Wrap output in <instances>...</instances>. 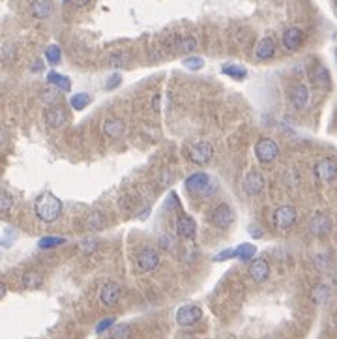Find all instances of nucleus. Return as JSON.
Returning <instances> with one entry per match:
<instances>
[{"label":"nucleus","mask_w":337,"mask_h":339,"mask_svg":"<svg viewBox=\"0 0 337 339\" xmlns=\"http://www.w3.org/2000/svg\"><path fill=\"white\" fill-rule=\"evenodd\" d=\"M62 244H66V238H62V236H43V238L38 242V246H40L41 249H52V247L62 246Z\"/></svg>","instance_id":"obj_30"},{"label":"nucleus","mask_w":337,"mask_h":339,"mask_svg":"<svg viewBox=\"0 0 337 339\" xmlns=\"http://www.w3.org/2000/svg\"><path fill=\"white\" fill-rule=\"evenodd\" d=\"M176 234L182 236V238H193L195 232H197V223L191 216H186V214H180L176 218Z\"/></svg>","instance_id":"obj_13"},{"label":"nucleus","mask_w":337,"mask_h":339,"mask_svg":"<svg viewBox=\"0 0 337 339\" xmlns=\"http://www.w3.org/2000/svg\"><path fill=\"white\" fill-rule=\"evenodd\" d=\"M175 49L178 53H193L197 49V40L191 38V36H184V38H178L175 41Z\"/></svg>","instance_id":"obj_25"},{"label":"nucleus","mask_w":337,"mask_h":339,"mask_svg":"<svg viewBox=\"0 0 337 339\" xmlns=\"http://www.w3.org/2000/svg\"><path fill=\"white\" fill-rule=\"evenodd\" d=\"M221 71L233 79H245V75H247V69L244 66H236V64H225Z\"/></svg>","instance_id":"obj_27"},{"label":"nucleus","mask_w":337,"mask_h":339,"mask_svg":"<svg viewBox=\"0 0 337 339\" xmlns=\"http://www.w3.org/2000/svg\"><path fill=\"white\" fill-rule=\"evenodd\" d=\"M186 190L191 195L197 197H210L217 191V186L206 173H195L186 180Z\"/></svg>","instance_id":"obj_2"},{"label":"nucleus","mask_w":337,"mask_h":339,"mask_svg":"<svg viewBox=\"0 0 337 339\" xmlns=\"http://www.w3.org/2000/svg\"><path fill=\"white\" fill-rule=\"evenodd\" d=\"M47 81H49L51 85H54L59 90H62V92H70V88H71L70 77L60 75V73H57V71H51V73H47Z\"/></svg>","instance_id":"obj_23"},{"label":"nucleus","mask_w":337,"mask_h":339,"mask_svg":"<svg viewBox=\"0 0 337 339\" xmlns=\"http://www.w3.org/2000/svg\"><path fill=\"white\" fill-rule=\"evenodd\" d=\"M328 298H330V287L324 285V283L317 285V287L311 291V302H313V304L322 305V304L328 302Z\"/></svg>","instance_id":"obj_24"},{"label":"nucleus","mask_w":337,"mask_h":339,"mask_svg":"<svg viewBox=\"0 0 337 339\" xmlns=\"http://www.w3.org/2000/svg\"><path fill=\"white\" fill-rule=\"evenodd\" d=\"M227 259H236V253H234V249H225V251L217 253L214 257V260H217V263H221V260H227Z\"/></svg>","instance_id":"obj_40"},{"label":"nucleus","mask_w":337,"mask_h":339,"mask_svg":"<svg viewBox=\"0 0 337 339\" xmlns=\"http://www.w3.org/2000/svg\"><path fill=\"white\" fill-rule=\"evenodd\" d=\"M309 230L315 236H326L331 230V218L326 214H315L309 221Z\"/></svg>","instance_id":"obj_14"},{"label":"nucleus","mask_w":337,"mask_h":339,"mask_svg":"<svg viewBox=\"0 0 337 339\" xmlns=\"http://www.w3.org/2000/svg\"><path fill=\"white\" fill-rule=\"evenodd\" d=\"M273 227L277 230H287L291 229L294 221H296V210L291 204H283V206L275 208V212L272 216Z\"/></svg>","instance_id":"obj_4"},{"label":"nucleus","mask_w":337,"mask_h":339,"mask_svg":"<svg viewBox=\"0 0 337 339\" xmlns=\"http://www.w3.org/2000/svg\"><path fill=\"white\" fill-rule=\"evenodd\" d=\"M45 122L47 126H51L52 129H59V127H62L68 122V115H66L64 107H49L45 113Z\"/></svg>","instance_id":"obj_17"},{"label":"nucleus","mask_w":337,"mask_h":339,"mask_svg":"<svg viewBox=\"0 0 337 339\" xmlns=\"http://www.w3.org/2000/svg\"><path fill=\"white\" fill-rule=\"evenodd\" d=\"M315 266H317V270L319 272H328L331 268V259L328 253H320L315 257Z\"/></svg>","instance_id":"obj_32"},{"label":"nucleus","mask_w":337,"mask_h":339,"mask_svg":"<svg viewBox=\"0 0 337 339\" xmlns=\"http://www.w3.org/2000/svg\"><path fill=\"white\" fill-rule=\"evenodd\" d=\"M201 317H203V309L193 304L182 305L180 309L176 311V322L180 326H193L197 321H201Z\"/></svg>","instance_id":"obj_8"},{"label":"nucleus","mask_w":337,"mask_h":339,"mask_svg":"<svg viewBox=\"0 0 337 339\" xmlns=\"http://www.w3.org/2000/svg\"><path fill=\"white\" fill-rule=\"evenodd\" d=\"M311 79H313V83L319 88H324V90H328V88L331 87L330 71H328V69H326L322 64H315V66H313V69H311Z\"/></svg>","instance_id":"obj_19"},{"label":"nucleus","mask_w":337,"mask_h":339,"mask_svg":"<svg viewBox=\"0 0 337 339\" xmlns=\"http://www.w3.org/2000/svg\"><path fill=\"white\" fill-rule=\"evenodd\" d=\"M105 218L101 216L99 212H94L90 214V218H88V229L90 230H101L105 227Z\"/></svg>","instance_id":"obj_31"},{"label":"nucleus","mask_w":337,"mask_h":339,"mask_svg":"<svg viewBox=\"0 0 337 339\" xmlns=\"http://www.w3.org/2000/svg\"><path fill=\"white\" fill-rule=\"evenodd\" d=\"M335 281H337V276H335Z\"/></svg>","instance_id":"obj_48"},{"label":"nucleus","mask_w":337,"mask_h":339,"mask_svg":"<svg viewBox=\"0 0 337 339\" xmlns=\"http://www.w3.org/2000/svg\"><path fill=\"white\" fill-rule=\"evenodd\" d=\"M272 339H277V337H272Z\"/></svg>","instance_id":"obj_47"},{"label":"nucleus","mask_w":337,"mask_h":339,"mask_svg":"<svg viewBox=\"0 0 337 339\" xmlns=\"http://www.w3.org/2000/svg\"><path fill=\"white\" fill-rule=\"evenodd\" d=\"M120 81H122V75H120V73H113L109 77V81L105 83V88H107V90H113V88H117L118 85H120Z\"/></svg>","instance_id":"obj_39"},{"label":"nucleus","mask_w":337,"mask_h":339,"mask_svg":"<svg viewBox=\"0 0 337 339\" xmlns=\"http://www.w3.org/2000/svg\"><path fill=\"white\" fill-rule=\"evenodd\" d=\"M52 10H54L52 0H34V2H32V6H30V13H32L36 19L51 17Z\"/></svg>","instance_id":"obj_20"},{"label":"nucleus","mask_w":337,"mask_h":339,"mask_svg":"<svg viewBox=\"0 0 337 339\" xmlns=\"http://www.w3.org/2000/svg\"><path fill=\"white\" fill-rule=\"evenodd\" d=\"M41 283H43V277H41L40 272L29 270L23 274V287L26 289V291H36V289H40Z\"/></svg>","instance_id":"obj_22"},{"label":"nucleus","mask_w":337,"mask_h":339,"mask_svg":"<svg viewBox=\"0 0 337 339\" xmlns=\"http://www.w3.org/2000/svg\"><path fill=\"white\" fill-rule=\"evenodd\" d=\"M247 274H249L251 279L257 283L266 281L268 276H270V265H268L264 259H255L249 265V268H247Z\"/></svg>","instance_id":"obj_16"},{"label":"nucleus","mask_w":337,"mask_h":339,"mask_svg":"<svg viewBox=\"0 0 337 339\" xmlns=\"http://www.w3.org/2000/svg\"><path fill=\"white\" fill-rule=\"evenodd\" d=\"M81 251L82 253H92L94 249H96V240L94 238H85V240H81Z\"/></svg>","instance_id":"obj_38"},{"label":"nucleus","mask_w":337,"mask_h":339,"mask_svg":"<svg viewBox=\"0 0 337 339\" xmlns=\"http://www.w3.org/2000/svg\"><path fill=\"white\" fill-rule=\"evenodd\" d=\"M302 40H303L302 30L296 29V27H291V29H287L283 32V47H285L287 51H296L298 47L302 45Z\"/></svg>","instance_id":"obj_18"},{"label":"nucleus","mask_w":337,"mask_h":339,"mask_svg":"<svg viewBox=\"0 0 337 339\" xmlns=\"http://www.w3.org/2000/svg\"><path fill=\"white\" fill-rule=\"evenodd\" d=\"M13 238H15V232H13V229H10V227H8V229L4 230V234H2V246L10 247V246H12Z\"/></svg>","instance_id":"obj_41"},{"label":"nucleus","mask_w":337,"mask_h":339,"mask_svg":"<svg viewBox=\"0 0 337 339\" xmlns=\"http://www.w3.org/2000/svg\"><path fill=\"white\" fill-rule=\"evenodd\" d=\"M249 234L253 236V238H262V236H264V232H262L261 227H257V225H251V227H249Z\"/></svg>","instance_id":"obj_44"},{"label":"nucleus","mask_w":337,"mask_h":339,"mask_svg":"<svg viewBox=\"0 0 337 339\" xmlns=\"http://www.w3.org/2000/svg\"><path fill=\"white\" fill-rule=\"evenodd\" d=\"M234 253H236V259L251 260L257 255V247L251 246V244H240V246L234 247Z\"/></svg>","instance_id":"obj_26"},{"label":"nucleus","mask_w":337,"mask_h":339,"mask_svg":"<svg viewBox=\"0 0 337 339\" xmlns=\"http://www.w3.org/2000/svg\"><path fill=\"white\" fill-rule=\"evenodd\" d=\"M90 101H92V98H90L87 92H79V94H75V96H71L70 105L75 111H82V109H87L88 105H90Z\"/></svg>","instance_id":"obj_28"},{"label":"nucleus","mask_w":337,"mask_h":339,"mask_svg":"<svg viewBox=\"0 0 337 339\" xmlns=\"http://www.w3.org/2000/svg\"><path fill=\"white\" fill-rule=\"evenodd\" d=\"M110 339H129L131 337V326L129 324H115L110 328Z\"/></svg>","instance_id":"obj_29"},{"label":"nucleus","mask_w":337,"mask_h":339,"mask_svg":"<svg viewBox=\"0 0 337 339\" xmlns=\"http://www.w3.org/2000/svg\"><path fill=\"white\" fill-rule=\"evenodd\" d=\"M275 55V41L273 38H262L259 43H257V49H255V57L259 60H268V58H272Z\"/></svg>","instance_id":"obj_21"},{"label":"nucleus","mask_w":337,"mask_h":339,"mask_svg":"<svg viewBox=\"0 0 337 339\" xmlns=\"http://www.w3.org/2000/svg\"><path fill=\"white\" fill-rule=\"evenodd\" d=\"M159 265V255H157L156 249H152V247H145V249H141L139 255H137V266H139L141 272H154Z\"/></svg>","instance_id":"obj_9"},{"label":"nucleus","mask_w":337,"mask_h":339,"mask_svg":"<svg viewBox=\"0 0 337 339\" xmlns=\"http://www.w3.org/2000/svg\"><path fill=\"white\" fill-rule=\"evenodd\" d=\"M212 155H214V148L208 141H201L189 148V160L195 161L197 165H206L212 160Z\"/></svg>","instance_id":"obj_10"},{"label":"nucleus","mask_w":337,"mask_h":339,"mask_svg":"<svg viewBox=\"0 0 337 339\" xmlns=\"http://www.w3.org/2000/svg\"><path fill=\"white\" fill-rule=\"evenodd\" d=\"M103 133L109 139H120L126 133V122L122 118H117V116H110L107 120H103V126H101Z\"/></svg>","instance_id":"obj_15"},{"label":"nucleus","mask_w":337,"mask_h":339,"mask_svg":"<svg viewBox=\"0 0 337 339\" xmlns=\"http://www.w3.org/2000/svg\"><path fill=\"white\" fill-rule=\"evenodd\" d=\"M255 155L261 163H272V161L279 155L277 143L270 137H262L261 141H257V144H255Z\"/></svg>","instance_id":"obj_3"},{"label":"nucleus","mask_w":337,"mask_h":339,"mask_svg":"<svg viewBox=\"0 0 337 339\" xmlns=\"http://www.w3.org/2000/svg\"><path fill=\"white\" fill-rule=\"evenodd\" d=\"M66 4H70L71 0H64ZM75 2V6H85V4H88V0H73Z\"/></svg>","instance_id":"obj_45"},{"label":"nucleus","mask_w":337,"mask_h":339,"mask_svg":"<svg viewBox=\"0 0 337 339\" xmlns=\"http://www.w3.org/2000/svg\"><path fill=\"white\" fill-rule=\"evenodd\" d=\"M60 57H62V51H60L59 45H49L45 49V58L49 64H59Z\"/></svg>","instance_id":"obj_35"},{"label":"nucleus","mask_w":337,"mask_h":339,"mask_svg":"<svg viewBox=\"0 0 337 339\" xmlns=\"http://www.w3.org/2000/svg\"><path fill=\"white\" fill-rule=\"evenodd\" d=\"M109 64L113 68H124V66L129 64V55L128 53H115V55L109 58Z\"/></svg>","instance_id":"obj_34"},{"label":"nucleus","mask_w":337,"mask_h":339,"mask_svg":"<svg viewBox=\"0 0 337 339\" xmlns=\"http://www.w3.org/2000/svg\"><path fill=\"white\" fill-rule=\"evenodd\" d=\"M182 66H186V68L191 69V71H197V69H203L204 60L201 57H187V58H184Z\"/></svg>","instance_id":"obj_36"},{"label":"nucleus","mask_w":337,"mask_h":339,"mask_svg":"<svg viewBox=\"0 0 337 339\" xmlns=\"http://www.w3.org/2000/svg\"><path fill=\"white\" fill-rule=\"evenodd\" d=\"M210 221L217 229H229L234 223V210L229 204H219L210 214Z\"/></svg>","instance_id":"obj_5"},{"label":"nucleus","mask_w":337,"mask_h":339,"mask_svg":"<svg viewBox=\"0 0 337 339\" xmlns=\"http://www.w3.org/2000/svg\"><path fill=\"white\" fill-rule=\"evenodd\" d=\"M43 99H45V101H49V103H51V101H54V99H57V90H52V88H49V90H43Z\"/></svg>","instance_id":"obj_43"},{"label":"nucleus","mask_w":337,"mask_h":339,"mask_svg":"<svg viewBox=\"0 0 337 339\" xmlns=\"http://www.w3.org/2000/svg\"><path fill=\"white\" fill-rule=\"evenodd\" d=\"M12 206H13L12 193H10L8 190H2V193H0V212L8 214L10 210H12Z\"/></svg>","instance_id":"obj_33"},{"label":"nucleus","mask_w":337,"mask_h":339,"mask_svg":"<svg viewBox=\"0 0 337 339\" xmlns=\"http://www.w3.org/2000/svg\"><path fill=\"white\" fill-rule=\"evenodd\" d=\"M34 212L41 221L52 223V221H57V219L60 218V214H62V201H60L59 197H54L52 193L47 191V193H43V195H40L36 199Z\"/></svg>","instance_id":"obj_1"},{"label":"nucleus","mask_w":337,"mask_h":339,"mask_svg":"<svg viewBox=\"0 0 337 339\" xmlns=\"http://www.w3.org/2000/svg\"><path fill=\"white\" fill-rule=\"evenodd\" d=\"M113 326H115V317H107V319H103V321L96 326V333H103L107 332V330H110Z\"/></svg>","instance_id":"obj_37"},{"label":"nucleus","mask_w":337,"mask_h":339,"mask_svg":"<svg viewBox=\"0 0 337 339\" xmlns=\"http://www.w3.org/2000/svg\"><path fill=\"white\" fill-rule=\"evenodd\" d=\"M159 244H161L163 249H168V251L173 249V238H171V236H165V234H163L161 238H159Z\"/></svg>","instance_id":"obj_42"},{"label":"nucleus","mask_w":337,"mask_h":339,"mask_svg":"<svg viewBox=\"0 0 337 339\" xmlns=\"http://www.w3.org/2000/svg\"><path fill=\"white\" fill-rule=\"evenodd\" d=\"M335 328H337V317H335Z\"/></svg>","instance_id":"obj_46"},{"label":"nucleus","mask_w":337,"mask_h":339,"mask_svg":"<svg viewBox=\"0 0 337 339\" xmlns=\"http://www.w3.org/2000/svg\"><path fill=\"white\" fill-rule=\"evenodd\" d=\"M122 296V287L115 281H107L99 291V302L105 307H113L118 304V300Z\"/></svg>","instance_id":"obj_7"},{"label":"nucleus","mask_w":337,"mask_h":339,"mask_svg":"<svg viewBox=\"0 0 337 339\" xmlns=\"http://www.w3.org/2000/svg\"><path fill=\"white\" fill-rule=\"evenodd\" d=\"M289 98H291V103L294 109L302 111L307 107L309 103V88L305 87V85H294V87L291 88V92H289Z\"/></svg>","instance_id":"obj_12"},{"label":"nucleus","mask_w":337,"mask_h":339,"mask_svg":"<svg viewBox=\"0 0 337 339\" xmlns=\"http://www.w3.org/2000/svg\"><path fill=\"white\" fill-rule=\"evenodd\" d=\"M315 174L319 176L322 182H331L337 178V161L331 158H320L315 163Z\"/></svg>","instance_id":"obj_6"},{"label":"nucleus","mask_w":337,"mask_h":339,"mask_svg":"<svg viewBox=\"0 0 337 339\" xmlns=\"http://www.w3.org/2000/svg\"><path fill=\"white\" fill-rule=\"evenodd\" d=\"M264 178H262V174L259 171H249V173L245 174L244 178V191L247 195L255 197L259 195L262 190H264Z\"/></svg>","instance_id":"obj_11"}]
</instances>
